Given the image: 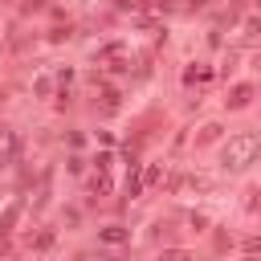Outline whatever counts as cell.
I'll return each mask as SVG.
<instances>
[{"mask_svg": "<svg viewBox=\"0 0 261 261\" xmlns=\"http://www.w3.org/2000/svg\"><path fill=\"white\" fill-rule=\"evenodd\" d=\"M257 155H261V135L245 130V135H232V139L224 143V151H220V163H224L228 171H245V167H249Z\"/></svg>", "mask_w": 261, "mask_h": 261, "instance_id": "6da1fadb", "label": "cell"}, {"mask_svg": "<svg viewBox=\"0 0 261 261\" xmlns=\"http://www.w3.org/2000/svg\"><path fill=\"white\" fill-rule=\"evenodd\" d=\"M249 98H253V86H237V90H232V98H228V106H232V110H241V106H249Z\"/></svg>", "mask_w": 261, "mask_h": 261, "instance_id": "7a4b0ae2", "label": "cell"}, {"mask_svg": "<svg viewBox=\"0 0 261 261\" xmlns=\"http://www.w3.org/2000/svg\"><path fill=\"white\" fill-rule=\"evenodd\" d=\"M102 241H110V245H118V241H126V232L114 224V228H102Z\"/></svg>", "mask_w": 261, "mask_h": 261, "instance_id": "3957f363", "label": "cell"}, {"mask_svg": "<svg viewBox=\"0 0 261 261\" xmlns=\"http://www.w3.org/2000/svg\"><path fill=\"white\" fill-rule=\"evenodd\" d=\"M196 4H208V0H196Z\"/></svg>", "mask_w": 261, "mask_h": 261, "instance_id": "277c9868", "label": "cell"}]
</instances>
